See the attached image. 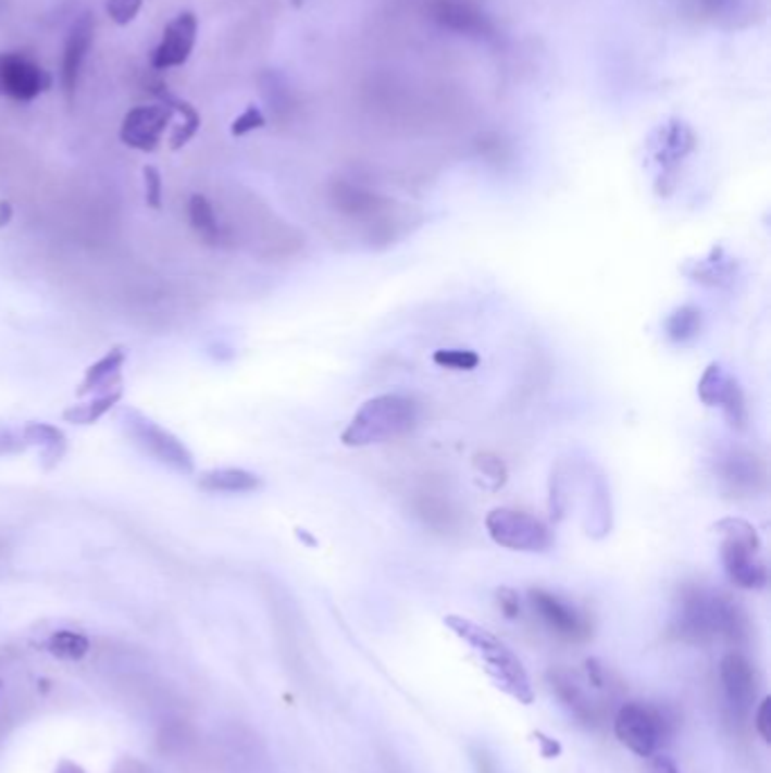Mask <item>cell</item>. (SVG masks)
Here are the masks:
<instances>
[{"instance_id":"1","label":"cell","mask_w":771,"mask_h":773,"mask_svg":"<svg viewBox=\"0 0 771 773\" xmlns=\"http://www.w3.org/2000/svg\"><path fill=\"white\" fill-rule=\"evenodd\" d=\"M674 634L685 643H737L747 636V618L731 597L708 588H685L674 615Z\"/></svg>"},{"instance_id":"2","label":"cell","mask_w":771,"mask_h":773,"mask_svg":"<svg viewBox=\"0 0 771 773\" xmlns=\"http://www.w3.org/2000/svg\"><path fill=\"white\" fill-rule=\"evenodd\" d=\"M444 624L475 651L484 663V670L505 695L523 706L534 703V687L523 661L496 634L464 615H446Z\"/></svg>"},{"instance_id":"3","label":"cell","mask_w":771,"mask_h":773,"mask_svg":"<svg viewBox=\"0 0 771 773\" xmlns=\"http://www.w3.org/2000/svg\"><path fill=\"white\" fill-rule=\"evenodd\" d=\"M419 421V406L403 394L369 398L341 433V444L364 448L406 437Z\"/></svg>"},{"instance_id":"4","label":"cell","mask_w":771,"mask_h":773,"mask_svg":"<svg viewBox=\"0 0 771 773\" xmlns=\"http://www.w3.org/2000/svg\"><path fill=\"white\" fill-rule=\"evenodd\" d=\"M676 731V714L659 703L626 701L615 710L613 733L638 758H651Z\"/></svg>"},{"instance_id":"5","label":"cell","mask_w":771,"mask_h":773,"mask_svg":"<svg viewBox=\"0 0 771 773\" xmlns=\"http://www.w3.org/2000/svg\"><path fill=\"white\" fill-rule=\"evenodd\" d=\"M331 202L337 213L351 222H360L366 228L364 240L371 247L391 245L396 238L406 236L403 222L394 220V202H389L383 195L347 182H337L331 188Z\"/></svg>"},{"instance_id":"6","label":"cell","mask_w":771,"mask_h":773,"mask_svg":"<svg viewBox=\"0 0 771 773\" xmlns=\"http://www.w3.org/2000/svg\"><path fill=\"white\" fill-rule=\"evenodd\" d=\"M724 536L722 563L729 579L747 590H758L767 584V568L760 559V536L756 527L742 519H724L716 525Z\"/></svg>"},{"instance_id":"7","label":"cell","mask_w":771,"mask_h":773,"mask_svg":"<svg viewBox=\"0 0 771 773\" xmlns=\"http://www.w3.org/2000/svg\"><path fill=\"white\" fill-rule=\"evenodd\" d=\"M123 429L125 437L142 452L152 457L161 466L175 471L177 475L195 473V454L192 450L167 427L159 425L148 414H142L136 408H127L123 412Z\"/></svg>"},{"instance_id":"8","label":"cell","mask_w":771,"mask_h":773,"mask_svg":"<svg viewBox=\"0 0 771 773\" xmlns=\"http://www.w3.org/2000/svg\"><path fill=\"white\" fill-rule=\"evenodd\" d=\"M484 525L496 546L513 552H546L552 546L550 529L534 515L519 509H492Z\"/></svg>"},{"instance_id":"9","label":"cell","mask_w":771,"mask_h":773,"mask_svg":"<svg viewBox=\"0 0 771 773\" xmlns=\"http://www.w3.org/2000/svg\"><path fill=\"white\" fill-rule=\"evenodd\" d=\"M546 678L552 695L580 724L588 728L602 724L607 706L593 693H605V690H597V687L586 678V674H577L575 670H568V668H552L546 674Z\"/></svg>"},{"instance_id":"10","label":"cell","mask_w":771,"mask_h":773,"mask_svg":"<svg viewBox=\"0 0 771 773\" xmlns=\"http://www.w3.org/2000/svg\"><path fill=\"white\" fill-rule=\"evenodd\" d=\"M52 89V77L27 52H0V98L33 102Z\"/></svg>"},{"instance_id":"11","label":"cell","mask_w":771,"mask_h":773,"mask_svg":"<svg viewBox=\"0 0 771 773\" xmlns=\"http://www.w3.org/2000/svg\"><path fill=\"white\" fill-rule=\"evenodd\" d=\"M699 400L706 408H720L731 427L745 429L749 421L747 398L739 383L729 374L720 362H710L697 385Z\"/></svg>"},{"instance_id":"12","label":"cell","mask_w":771,"mask_h":773,"mask_svg":"<svg viewBox=\"0 0 771 773\" xmlns=\"http://www.w3.org/2000/svg\"><path fill=\"white\" fill-rule=\"evenodd\" d=\"M530 604L534 613L540 618L550 632L568 643H584L590 638L593 626L590 620L573 604L557 593L546 588L530 590Z\"/></svg>"},{"instance_id":"13","label":"cell","mask_w":771,"mask_h":773,"mask_svg":"<svg viewBox=\"0 0 771 773\" xmlns=\"http://www.w3.org/2000/svg\"><path fill=\"white\" fill-rule=\"evenodd\" d=\"M173 119L175 111L161 102L140 104L125 113L119 136L127 148L150 154L159 150L163 134L173 125Z\"/></svg>"},{"instance_id":"14","label":"cell","mask_w":771,"mask_h":773,"mask_svg":"<svg viewBox=\"0 0 771 773\" xmlns=\"http://www.w3.org/2000/svg\"><path fill=\"white\" fill-rule=\"evenodd\" d=\"M197 30L199 21L195 12H179L163 27L161 43L150 54V68L154 73H163L184 66L195 50Z\"/></svg>"},{"instance_id":"15","label":"cell","mask_w":771,"mask_h":773,"mask_svg":"<svg viewBox=\"0 0 771 773\" xmlns=\"http://www.w3.org/2000/svg\"><path fill=\"white\" fill-rule=\"evenodd\" d=\"M695 146H697V136L693 127L681 119H670L666 125L659 127V132H656L654 161L661 167L659 186L661 184L666 186L663 195L672 190L679 163L695 150Z\"/></svg>"},{"instance_id":"16","label":"cell","mask_w":771,"mask_h":773,"mask_svg":"<svg viewBox=\"0 0 771 773\" xmlns=\"http://www.w3.org/2000/svg\"><path fill=\"white\" fill-rule=\"evenodd\" d=\"M720 681L733 718L742 720L756 701V670L745 656L731 651L720 663Z\"/></svg>"},{"instance_id":"17","label":"cell","mask_w":771,"mask_h":773,"mask_svg":"<svg viewBox=\"0 0 771 773\" xmlns=\"http://www.w3.org/2000/svg\"><path fill=\"white\" fill-rule=\"evenodd\" d=\"M94 39H96V21L89 12H84L71 25L66 43H64V57H62V89H64V98L69 104L75 102L79 73L84 66V60H87V54L94 46Z\"/></svg>"},{"instance_id":"18","label":"cell","mask_w":771,"mask_h":773,"mask_svg":"<svg viewBox=\"0 0 771 773\" xmlns=\"http://www.w3.org/2000/svg\"><path fill=\"white\" fill-rule=\"evenodd\" d=\"M431 14L437 25L462 37L492 39L496 33L487 14L480 12L471 3H462V0H435L431 5Z\"/></svg>"},{"instance_id":"19","label":"cell","mask_w":771,"mask_h":773,"mask_svg":"<svg viewBox=\"0 0 771 773\" xmlns=\"http://www.w3.org/2000/svg\"><path fill=\"white\" fill-rule=\"evenodd\" d=\"M146 91H150V93L157 98V102L170 107V109L175 111V116L182 119V121L177 123V127L173 129V134H170L167 146H170V150H173V152L184 150V148L188 146V142L197 136L199 127H202V116H199V111H197L190 102L177 98L173 91H170V86H167L161 77L148 79V82H146Z\"/></svg>"},{"instance_id":"20","label":"cell","mask_w":771,"mask_h":773,"mask_svg":"<svg viewBox=\"0 0 771 773\" xmlns=\"http://www.w3.org/2000/svg\"><path fill=\"white\" fill-rule=\"evenodd\" d=\"M127 362V349L125 347H113L107 351L98 362H94L87 371H84V378L75 391L77 398H87L96 394H104L109 389L123 387V366Z\"/></svg>"},{"instance_id":"21","label":"cell","mask_w":771,"mask_h":773,"mask_svg":"<svg viewBox=\"0 0 771 773\" xmlns=\"http://www.w3.org/2000/svg\"><path fill=\"white\" fill-rule=\"evenodd\" d=\"M21 441L23 446L39 450V460L46 471H52L57 464H60L69 448L64 429L46 421H30L27 425H23Z\"/></svg>"},{"instance_id":"22","label":"cell","mask_w":771,"mask_h":773,"mask_svg":"<svg viewBox=\"0 0 771 773\" xmlns=\"http://www.w3.org/2000/svg\"><path fill=\"white\" fill-rule=\"evenodd\" d=\"M188 224L199 238V242L207 247H224L228 240V228L217 220V213L209 197L202 192H192L188 199Z\"/></svg>"},{"instance_id":"23","label":"cell","mask_w":771,"mask_h":773,"mask_svg":"<svg viewBox=\"0 0 771 773\" xmlns=\"http://www.w3.org/2000/svg\"><path fill=\"white\" fill-rule=\"evenodd\" d=\"M197 486L207 494H253L263 486L261 475L238 466H222L204 471L197 477Z\"/></svg>"},{"instance_id":"24","label":"cell","mask_w":771,"mask_h":773,"mask_svg":"<svg viewBox=\"0 0 771 773\" xmlns=\"http://www.w3.org/2000/svg\"><path fill=\"white\" fill-rule=\"evenodd\" d=\"M685 274L695 283L706 285V288H726L737 276V263L726 255L722 247H716L706 258H699V261H693L685 267Z\"/></svg>"},{"instance_id":"25","label":"cell","mask_w":771,"mask_h":773,"mask_svg":"<svg viewBox=\"0 0 771 773\" xmlns=\"http://www.w3.org/2000/svg\"><path fill=\"white\" fill-rule=\"evenodd\" d=\"M722 479L731 484V489L756 491L758 484L764 482V471L756 454L733 450L722 457Z\"/></svg>"},{"instance_id":"26","label":"cell","mask_w":771,"mask_h":773,"mask_svg":"<svg viewBox=\"0 0 771 773\" xmlns=\"http://www.w3.org/2000/svg\"><path fill=\"white\" fill-rule=\"evenodd\" d=\"M123 394H125V389L116 387V389H109L104 394H96L89 400H84V403L69 406L62 412V421L71 423V425H94L121 403Z\"/></svg>"},{"instance_id":"27","label":"cell","mask_w":771,"mask_h":773,"mask_svg":"<svg viewBox=\"0 0 771 773\" xmlns=\"http://www.w3.org/2000/svg\"><path fill=\"white\" fill-rule=\"evenodd\" d=\"M701 310L695 306H681L672 314H668V320L663 324L666 335L674 344H691L699 337L701 333Z\"/></svg>"},{"instance_id":"28","label":"cell","mask_w":771,"mask_h":773,"mask_svg":"<svg viewBox=\"0 0 771 773\" xmlns=\"http://www.w3.org/2000/svg\"><path fill=\"white\" fill-rule=\"evenodd\" d=\"M46 649L54 656V658H60V661H82L84 656H87L91 651V640L79 634V632H71V628H62V632H54L48 643H46Z\"/></svg>"},{"instance_id":"29","label":"cell","mask_w":771,"mask_h":773,"mask_svg":"<svg viewBox=\"0 0 771 773\" xmlns=\"http://www.w3.org/2000/svg\"><path fill=\"white\" fill-rule=\"evenodd\" d=\"M261 93H263V98L268 100V104H270V109L272 111H281V109H285V107H288V98H290V93H288V86H285V79L278 75V73H274V71H265L263 75H261Z\"/></svg>"},{"instance_id":"30","label":"cell","mask_w":771,"mask_h":773,"mask_svg":"<svg viewBox=\"0 0 771 773\" xmlns=\"http://www.w3.org/2000/svg\"><path fill=\"white\" fill-rule=\"evenodd\" d=\"M433 360L437 366L450 371H473L480 364V356L469 349H439Z\"/></svg>"},{"instance_id":"31","label":"cell","mask_w":771,"mask_h":773,"mask_svg":"<svg viewBox=\"0 0 771 773\" xmlns=\"http://www.w3.org/2000/svg\"><path fill=\"white\" fill-rule=\"evenodd\" d=\"M475 469L482 473V477L489 482V489H500L507 482V466L498 460L492 452H482L475 457Z\"/></svg>"},{"instance_id":"32","label":"cell","mask_w":771,"mask_h":773,"mask_svg":"<svg viewBox=\"0 0 771 773\" xmlns=\"http://www.w3.org/2000/svg\"><path fill=\"white\" fill-rule=\"evenodd\" d=\"M268 125V119H265V113L261 111V107H256V104H249L240 116L232 123V136L234 138H243L251 132H259Z\"/></svg>"},{"instance_id":"33","label":"cell","mask_w":771,"mask_h":773,"mask_svg":"<svg viewBox=\"0 0 771 773\" xmlns=\"http://www.w3.org/2000/svg\"><path fill=\"white\" fill-rule=\"evenodd\" d=\"M142 186H146V204L152 211L163 209V179L157 165L142 167Z\"/></svg>"},{"instance_id":"34","label":"cell","mask_w":771,"mask_h":773,"mask_svg":"<svg viewBox=\"0 0 771 773\" xmlns=\"http://www.w3.org/2000/svg\"><path fill=\"white\" fill-rule=\"evenodd\" d=\"M140 8H142V0H107L109 18L121 27L129 25L138 16Z\"/></svg>"},{"instance_id":"35","label":"cell","mask_w":771,"mask_h":773,"mask_svg":"<svg viewBox=\"0 0 771 773\" xmlns=\"http://www.w3.org/2000/svg\"><path fill=\"white\" fill-rule=\"evenodd\" d=\"M754 726H756V733L760 735V739L764 744L771 741V699L764 697L760 703H758V710L754 714Z\"/></svg>"},{"instance_id":"36","label":"cell","mask_w":771,"mask_h":773,"mask_svg":"<svg viewBox=\"0 0 771 773\" xmlns=\"http://www.w3.org/2000/svg\"><path fill=\"white\" fill-rule=\"evenodd\" d=\"M498 607L507 618H519L521 615V599L519 593L511 588H500L498 590Z\"/></svg>"},{"instance_id":"37","label":"cell","mask_w":771,"mask_h":773,"mask_svg":"<svg viewBox=\"0 0 771 773\" xmlns=\"http://www.w3.org/2000/svg\"><path fill=\"white\" fill-rule=\"evenodd\" d=\"M534 737H536L538 747H540V756L548 758V760L559 758V753H561V744H559L557 739H552V737H548V735H544V733H534Z\"/></svg>"},{"instance_id":"38","label":"cell","mask_w":771,"mask_h":773,"mask_svg":"<svg viewBox=\"0 0 771 773\" xmlns=\"http://www.w3.org/2000/svg\"><path fill=\"white\" fill-rule=\"evenodd\" d=\"M647 773H679L674 760L670 756H663V753H656L651 756L649 760V769Z\"/></svg>"},{"instance_id":"39","label":"cell","mask_w":771,"mask_h":773,"mask_svg":"<svg viewBox=\"0 0 771 773\" xmlns=\"http://www.w3.org/2000/svg\"><path fill=\"white\" fill-rule=\"evenodd\" d=\"M113 773H148V766L136 758H123L116 766H113Z\"/></svg>"},{"instance_id":"40","label":"cell","mask_w":771,"mask_h":773,"mask_svg":"<svg viewBox=\"0 0 771 773\" xmlns=\"http://www.w3.org/2000/svg\"><path fill=\"white\" fill-rule=\"evenodd\" d=\"M14 220V207L8 199H0V228L10 226V222Z\"/></svg>"},{"instance_id":"41","label":"cell","mask_w":771,"mask_h":773,"mask_svg":"<svg viewBox=\"0 0 771 773\" xmlns=\"http://www.w3.org/2000/svg\"><path fill=\"white\" fill-rule=\"evenodd\" d=\"M54 773H87V771H84L79 764H75V762H71V760H62Z\"/></svg>"},{"instance_id":"42","label":"cell","mask_w":771,"mask_h":773,"mask_svg":"<svg viewBox=\"0 0 771 773\" xmlns=\"http://www.w3.org/2000/svg\"><path fill=\"white\" fill-rule=\"evenodd\" d=\"M297 538H299V540H303V543H306V546H310V548H315V546H318V540H315V538H312V536H310V534H308L306 529H297Z\"/></svg>"}]
</instances>
